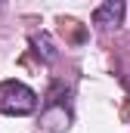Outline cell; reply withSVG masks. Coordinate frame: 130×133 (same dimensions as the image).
Listing matches in <instances>:
<instances>
[{
  "mask_svg": "<svg viewBox=\"0 0 130 133\" xmlns=\"http://www.w3.org/2000/svg\"><path fill=\"white\" fill-rule=\"evenodd\" d=\"M121 19H124V3L121 0H108V3L93 9V22L96 25H121Z\"/></svg>",
  "mask_w": 130,
  "mask_h": 133,
  "instance_id": "obj_2",
  "label": "cell"
},
{
  "mask_svg": "<svg viewBox=\"0 0 130 133\" xmlns=\"http://www.w3.org/2000/svg\"><path fill=\"white\" fill-rule=\"evenodd\" d=\"M37 108V93L22 81H3L0 84V115L25 118Z\"/></svg>",
  "mask_w": 130,
  "mask_h": 133,
  "instance_id": "obj_1",
  "label": "cell"
}]
</instances>
